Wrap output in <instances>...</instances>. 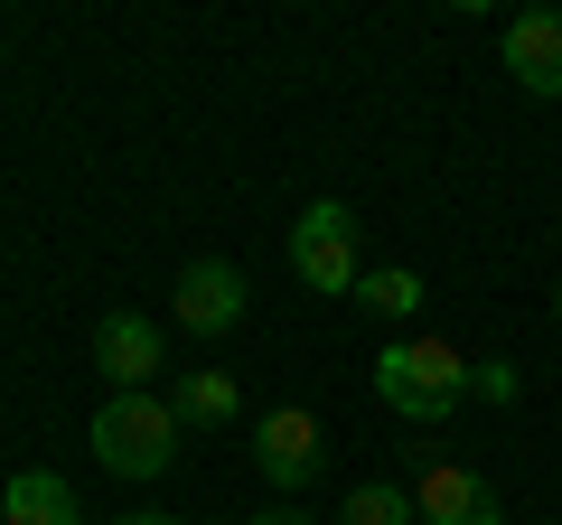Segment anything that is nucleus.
I'll return each mask as SVG.
<instances>
[{
  "label": "nucleus",
  "mask_w": 562,
  "mask_h": 525,
  "mask_svg": "<svg viewBox=\"0 0 562 525\" xmlns=\"http://www.w3.org/2000/svg\"><path fill=\"white\" fill-rule=\"evenodd\" d=\"M169 404H179V423H235V413H244V384L225 376V366H188V376L169 384Z\"/></svg>",
  "instance_id": "nucleus-10"
},
{
  "label": "nucleus",
  "mask_w": 562,
  "mask_h": 525,
  "mask_svg": "<svg viewBox=\"0 0 562 525\" xmlns=\"http://www.w3.org/2000/svg\"><path fill=\"white\" fill-rule=\"evenodd\" d=\"M244 301H254V291H244V262L198 254V262L179 272V291H169V320H179L188 338H225V328L244 320Z\"/></svg>",
  "instance_id": "nucleus-4"
},
{
  "label": "nucleus",
  "mask_w": 562,
  "mask_h": 525,
  "mask_svg": "<svg viewBox=\"0 0 562 525\" xmlns=\"http://www.w3.org/2000/svg\"><path fill=\"white\" fill-rule=\"evenodd\" d=\"M160 366H169L160 320H140V310H103L94 320V376H113V394H150Z\"/></svg>",
  "instance_id": "nucleus-6"
},
{
  "label": "nucleus",
  "mask_w": 562,
  "mask_h": 525,
  "mask_svg": "<svg viewBox=\"0 0 562 525\" xmlns=\"http://www.w3.org/2000/svg\"><path fill=\"white\" fill-rule=\"evenodd\" d=\"M94 460L113 479H169V460H179V404H160V394H103Z\"/></svg>",
  "instance_id": "nucleus-2"
},
{
  "label": "nucleus",
  "mask_w": 562,
  "mask_h": 525,
  "mask_svg": "<svg viewBox=\"0 0 562 525\" xmlns=\"http://www.w3.org/2000/svg\"><path fill=\"white\" fill-rule=\"evenodd\" d=\"M506 76H516L525 94L562 103V10H516V20H506Z\"/></svg>",
  "instance_id": "nucleus-8"
},
{
  "label": "nucleus",
  "mask_w": 562,
  "mask_h": 525,
  "mask_svg": "<svg viewBox=\"0 0 562 525\" xmlns=\"http://www.w3.org/2000/svg\"><path fill=\"white\" fill-rule=\"evenodd\" d=\"M113 525H179V516H113Z\"/></svg>",
  "instance_id": "nucleus-15"
},
{
  "label": "nucleus",
  "mask_w": 562,
  "mask_h": 525,
  "mask_svg": "<svg viewBox=\"0 0 562 525\" xmlns=\"http://www.w3.org/2000/svg\"><path fill=\"white\" fill-rule=\"evenodd\" d=\"M319 460H328V432H319V413H310V404H272L254 423V469L272 488H310V479H319Z\"/></svg>",
  "instance_id": "nucleus-5"
},
{
  "label": "nucleus",
  "mask_w": 562,
  "mask_h": 525,
  "mask_svg": "<svg viewBox=\"0 0 562 525\" xmlns=\"http://www.w3.org/2000/svg\"><path fill=\"white\" fill-rule=\"evenodd\" d=\"M553 320H562V282H553Z\"/></svg>",
  "instance_id": "nucleus-16"
},
{
  "label": "nucleus",
  "mask_w": 562,
  "mask_h": 525,
  "mask_svg": "<svg viewBox=\"0 0 562 525\" xmlns=\"http://www.w3.org/2000/svg\"><path fill=\"white\" fill-rule=\"evenodd\" d=\"M413 516H422V525H506V506H497V488H487L479 469L431 460V469L413 479Z\"/></svg>",
  "instance_id": "nucleus-7"
},
{
  "label": "nucleus",
  "mask_w": 562,
  "mask_h": 525,
  "mask_svg": "<svg viewBox=\"0 0 562 525\" xmlns=\"http://www.w3.org/2000/svg\"><path fill=\"white\" fill-rule=\"evenodd\" d=\"M375 394L403 413V423H450L469 404V357L441 338H394L375 357Z\"/></svg>",
  "instance_id": "nucleus-1"
},
{
  "label": "nucleus",
  "mask_w": 562,
  "mask_h": 525,
  "mask_svg": "<svg viewBox=\"0 0 562 525\" xmlns=\"http://www.w3.org/2000/svg\"><path fill=\"white\" fill-rule=\"evenodd\" d=\"M291 272H301L319 301L357 291L366 282V272H357V206H338V198L301 206V225H291Z\"/></svg>",
  "instance_id": "nucleus-3"
},
{
  "label": "nucleus",
  "mask_w": 562,
  "mask_h": 525,
  "mask_svg": "<svg viewBox=\"0 0 562 525\" xmlns=\"http://www.w3.org/2000/svg\"><path fill=\"white\" fill-rule=\"evenodd\" d=\"M0 525H85V506L57 469H20V479L0 488Z\"/></svg>",
  "instance_id": "nucleus-9"
},
{
  "label": "nucleus",
  "mask_w": 562,
  "mask_h": 525,
  "mask_svg": "<svg viewBox=\"0 0 562 525\" xmlns=\"http://www.w3.org/2000/svg\"><path fill=\"white\" fill-rule=\"evenodd\" d=\"M244 525H319V516H301V506H262V516H244Z\"/></svg>",
  "instance_id": "nucleus-14"
},
{
  "label": "nucleus",
  "mask_w": 562,
  "mask_h": 525,
  "mask_svg": "<svg viewBox=\"0 0 562 525\" xmlns=\"http://www.w3.org/2000/svg\"><path fill=\"white\" fill-rule=\"evenodd\" d=\"M469 394H487V404H516V366H506V357L469 366Z\"/></svg>",
  "instance_id": "nucleus-13"
},
{
  "label": "nucleus",
  "mask_w": 562,
  "mask_h": 525,
  "mask_svg": "<svg viewBox=\"0 0 562 525\" xmlns=\"http://www.w3.org/2000/svg\"><path fill=\"white\" fill-rule=\"evenodd\" d=\"M357 301L375 310V320H413V310H422V272H413V262H384V272L357 282Z\"/></svg>",
  "instance_id": "nucleus-12"
},
{
  "label": "nucleus",
  "mask_w": 562,
  "mask_h": 525,
  "mask_svg": "<svg viewBox=\"0 0 562 525\" xmlns=\"http://www.w3.org/2000/svg\"><path fill=\"white\" fill-rule=\"evenodd\" d=\"M338 525H422V516H413V488H394V479H366V488H347Z\"/></svg>",
  "instance_id": "nucleus-11"
}]
</instances>
